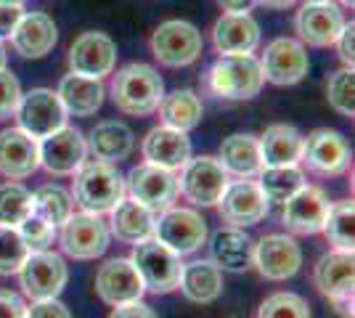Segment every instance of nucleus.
Segmentation results:
<instances>
[{
  "mask_svg": "<svg viewBox=\"0 0 355 318\" xmlns=\"http://www.w3.org/2000/svg\"><path fill=\"white\" fill-rule=\"evenodd\" d=\"M164 96V82L151 64L133 61L112 77V101L122 114L148 117Z\"/></svg>",
  "mask_w": 355,
  "mask_h": 318,
  "instance_id": "1",
  "label": "nucleus"
},
{
  "mask_svg": "<svg viewBox=\"0 0 355 318\" xmlns=\"http://www.w3.org/2000/svg\"><path fill=\"white\" fill-rule=\"evenodd\" d=\"M74 204L90 215H106L125 199V178L119 175L117 165L101 159H90L74 173L72 188Z\"/></svg>",
  "mask_w": 355,
  "mask_h": 318,
  "instance_id": "2",
  "label": "nucleus"
},
{
  "mask_svg": "<svg viewBox=\"0 0 355 318\" xmlns=\"http://www.w3.org/2000/svg\"><path fill=\"white\" fill-rule=\"evenodd\" d=\"M263 82L260 61L252 53L220 56L205 77L207 91L223 101H250L263 91Z\"/></svg>",
  "mask_w": 355,
  "mask_h": 318,
  "instance_id": "3",
  "label": "nucleus"
},
{
  "mask_svg": "<svg viewBox=\"0 0 355 318\" xmlns=\"http://www.w3.org/2000/svg\"><path fill=\"white\" fill-rule=\"evenodd\" d=\"M148 46H151L154 59L162 67L178 69V67H191L193 61L202 59L205 40H202V32L196 30L191 21L170 19L151 32Z\"/></svg>",
  "mask_w": 355,
  "mask_h": 318,
  "instance_id": "4",
  "label": "nucleus"
},
{
  "mask_svg": "<svg viewBox=\"0 0 355 318\" xmlns=\"http://www.w3.org/2000/svg\"><path fill=\"white\" fill-rule=\"evenodd\" d=\"M133 260L135 271L141 276L146 292L154 294H170L175 292L180 284V271H183V263L180 255H175L173 249H167L162 242H157L154 236L141 244H133Z\"/></svg>",
  "mask_w": 355,
  "mask_h": 318,
  "instance_id": "5",
  "label": "nucleus"
},
{
  "mask_svg": "<svg viewBox=\"0 0 355 318\" xmlns=\"http://www.w3.org/2000/svg\"><path fill=\"white\" fill-rule=\"evenodd\" d=\"M154 239L175 255H193L207 244V220L189 207H170L154 220Z\"/></svg>",
  "mask_w": 355,
  "mask_h": 318,
  "instance_id": "6",
  "label": "nucleus"
},
{
  "mask_svg": "<svg viewBox=\"0 0 355 318\" xmlns=\"http://www.w3.org/2000/svg\"><path fill=\"white\" fill-rule=\"evenodd\" d=\"M125 194L128 199L138 202L141 207L148 212L159 215V212L170 210L178 199V175L157 165H138L130 170V175L125 178Z\"/></svg>",
  "mask_w": 355,
  "mask_h": 318,
  "instance_id": "7",
  "label": "nucleus"
},
{
  "mask_svg": "<svg viewBox=\"0 0 355 318\" xmlns=\"http://www.w3.org/2000/svg\"><path fill=\"white\" fill-rule=\"evenodd\" d=\"M231 175L223 170L220 159L205 154V157H191L186 162L183 175L178 178V191L196 207H215Z\"/></svg>",
  "mask_w": 355,
  "mask_h": 318,
  "instance_id": "8",
  "label": "nucleus"
},
{
  "mask_svg": "<svg viewBox=\"0 0 355 318\" xmlns=\"http://www.w3.org/2000/svg\"><path fill=\"white\" fill-rule=\"evenodd\" d=\"M16 276H19L21 292L35 303V300L59 297L69 281V268L61 255L43 249V252H30V258L24 260Z\"/></svg>",
  "mask_w": 355,
  "mask_h": 318,
  "instance_id": "9",
  "label": "nucleus"
},
{
  "mask_svg": "<svg viewBox=\"0 0 355 318\" xmlns=\"http://www.w3.org/2000/svg\"><path fill=\"white\" fill-rule=\"evenodd\" d=\"M16 122L19 127L32 136L35 141L51 136L61 130L67 125V112L61 106L59 96L51 91V88H35L30 93H21L19 106H16Z\"/></svg>",
  "mask_w": 355,
  "mask_h": 318,
  "instance_id": "10",
  "label": "nucleus"
},
{
  "mask_svg": "<svg viewBox=\"0 0 355 318\" xmlns=\"http://www.w3.org/2000/svg\"><path fill=\"white\" fill-rule=\"evenodd\" d=\"M61 249L74 260H96L101 258L109 242H112V233L109 226L101 220V215H90V212H77L69 215V220L61 226L59 233Z\"/></svg>",
  "mask_w": 355,
  "mask_h": 318,
  "instance_id": "11",
  "label": "nucleus"
},
{
  "mask_svg": "<svg viewBox=\"0 0 355 318\" xmlns=\"http://www.w3.org/2000/svg\"><path fill=\"white\" fill-rule=\"evenodd\" d=\"M308 69H311L308 51L300 40H292V37L270 40L260 59L263 80L273 82V85H297L305 80Z\"/></svg>",
  "mask_w": 355,
  "mask_h": 318,
  "instance_id": "12",
  "label": "nucleus"
},
{
  "mask_svg": "<svg viewBox=\"0 0 355 318\" xmlns=\"http://www.w3.org/2000/svg\"><path fill=\"white\" fill-rule=\"evenodd\" d=\"M40 146V167H45L51 175H74L80 167L88 159V143L85 136L77 130L64 125L61 130L51 133L37 141Z\"/></svg>",
  "mask_w": 355,
  "mask_h": 318,
  "instance_id": "13",
  "label": "nucleus"
},
{
  "mask_svg": "<svg viewBox=\"0 0 355 318\" xmlns=\"http://www.w3.org/2000/svg\"><path fill=\"white\" fill-rule=\"evenodd\" d=\"M215 207L220 212L223 223L234 228L257 226L270 210L257 181H228L220 202Z\"/></svg>",
  "mask_w": 355,
  "mask_h": 318,
  "instance_id": "14",
  "label": "nucleus"
},
{
  "mask_svg": "<svg viewBox=\"0 0 355 318\" xmlns=\"http://www.w3.org/2000/svg\"><path fill=\"white\" fill-rule=\"evenodd\" d=\"M252 265L268 281H286L292 279L302 265V249L300 244L286 233H268L254 244Z\"/></svg>",
  "mask_w": 355,
  "mask_h": 318,
  "instance_id": "15",
  "label": "nucleus"
},
{
  "mask_svg": "<svg viewBox=\"0 0 355 318\" xmlns=\"http://www.w3.org/2000/svg\"><path fill=\"white\" fill-rule=\"evenodd\" d=\"M308 170L318 175H342L350 170V146L342 133L318 127L302 141V159Z\"/></svg>",
  "mask_w": 355,
  "mask_h": 318,
  "instance_id": "16",
  "label": "nucleus"
},
{
  "mask_svg": "<svg viewBox=\"0 0 355 318\" xmlns=\"http://www.w3.org/2000/svg\"><path fill=\"white\" fill-rule=\"evenodd\" d=\"M69 69L74 75L104 80L114 72L117 64V46L104 32H83L69 48Z\"/></svg>",
  "mask_w": 355,
  "mask_h": 318,
  "instance_id": "17",
  "label": "nucleus"
},
{
  "mask_svg": "<svg viewBox=\"0 0 355 318\" xmlns=\"http://www.w3.org/2000/svg\"><path fill=\"white\" fill-rule=\"evenodd\" d=\"M96 292L106 305L119 308V305L138 303L146 294V287H144L141 276L135 271L133 260L112 258L106 260L96 273Z\"/></svg>",
  "mask_w": 355,
  "mask_h": 318,
  "instance_id": "18",
  "label": "nucleus"
},
{
  "mask_svg": "<svg viewBox=\"0 0 355 318\" xmlns=\"http://www.w3.org/2000/svg\"><path fill=\"white\" fill-rule=\"evenodd\" d=\"M345 24L347 21L342 16V8L331 0L305 3L295 16V30L300 35V43H308L313 48L334 46Z\"/></svg>",
  "mask_w": 355,
  "mask_h": 318,
  "instance_id": "19",
  "label": "nucleus"
},
{
  "mask_svg": "<svg viewBox=\"0 0 355 318\" xmlns=\"http://www.w3.org/2000/svg\"><path fill=\"white\" fill-rule=\"evenodd\" d=\"M282 223L292 233H302V236H313V233H321L326 223V215L331 202L326 197L324 188L318 186H302L295 197H289L282 204Z\"/></svg>",
  "mask_w": 355,
  "mask_h": 318,
  "instance_id": "20",
  "label": "nucleus"
},
{
  "mask_svg": "<svg viewBox=\"0 0 355 318\" xmlns=\"http://www.w3.org/2000/svg\"><path fill=\"white\" fill-rule=\"evenodd\" d=\"M40 167V146L21 127L0 130V175L8 181H24Z\"/></svg>",
  "mask_w": 355,
  "mask_h": 318,
  "instance_id": "21",
  "label": "nucleus"
},
{
  "mask_svg": "<svg viewBox=\"0 0 355 318\" xmlns=\"http://www.w3.org/2000/svg\"><path fill=\"white\" fill-rule=\"evenodd\" d=\"M141 152H144V159L148 165L178 173L191 159V141H189L186 133H180L175 127L157 125L146 133L144 143H141Z\"/></svg>",
  "mask_w": 355,
  "mask_h": 318,
  "instance_id": "22",
  "label": "nucleus"
},
{
  "mask_svg": "<svg viewBox=\"0 0 355 318\" xmlns=\"http://www.w3.org/2000/svg\"><path fill=\"white\" fill-rule=\"evenodd\" d=\"M212 46L220 56L254 53L260 46V24L250 14H223L212 24Z\"/></svg>",
  "mask_w": 355,
  "mask_h": 318,
  "instance_id": "23",
  "label": "nucleus"
},
{
  "mask_svg": "<svg viewBox=\"0 0 355 318\" xmlns=\"http://www.w3.org/2000/svg\"><path fill=\"white\" fill-rule=\"evenodd\" d=\"M59 40V30L53 24V19L48 14H24L21 21L16 24L14 35H11V46L19 56L24 59H43L48 56Z\"/></svg>",
  "mask_w": 355,
  "mask_h": 318,
  "instance_id": "24",
  "label": "nucleus"
},
{
  "mask_svg": "<svg viewBox=\"0 0 355 318\" xmlns=\"http://www.w3.org/2000/svg\"><path fill=\"white\" fill-rule=\"evenodd\" d=\"M209 255L212 263L220 271L241 273L252 268V258H254V242L250 233H244L241 228L225 226L218 228L209 236Z\"/></svg>",
  "mask_w": 355,
  "mask_h": 318,
  "instance_id": "25",
  "label": "nucleus"
},
{
  "mask_svg": "<svg viewBox=\"0 0 355 318\" xmlns=\"http://www.w3.org/2000/svg\"><path fill=\"white\" fill-rule=\"evenodd\" d=\"M313 281L318 292L337 300V297H347L353 294V281H355V260L353 252H342V249H331L318 258L315 268H313Z\"/></svg>",
  "mask_w": 355,
  "mask_h": 318,
  "instance_id": "26",
  "label": "nucleus"
},
{
  "mask_svg": "<svg viewBox=\"0 0 355 318\" xmlns=\"http://www.w3.org/2000/svg\"><path fill=\"white\" fill-rule=\"evenodd\" d=\"M220 165L228 175L239 181H252L263 173V157H260V143L250 133H234L220 143Z\"/></svg>",
  "mask_w": 355,
  "mask_h": 318,
  "instance_id": "27",
  "label": "nucleus"
},
{
  "mask_svg": "<svg viewBox=\"0 0 355 318\" xmlns=\"http://www.w3.org/2000/svg\"><path fill=\"white\" fill-rule=\"evenodd\" d=\"M88 152L109 165H119L122 159H128L133 154L135 136L133 130L119 120H104L98 122L88 133Z\"/></svg>",
  "mask_w": 355,
  "mask_h": 318,
  "instance_id": "28",
  "label": "nucleus"
},
{
  "mask_svg": "<svg viewBox=\"0 0 355 318\" xmlns=\"http://www.w3.org/2000/svg\"><path fill=\"white\" fill-rule=\"evenodd\" d=\"M302 141H305V136L297 130L295 125L276 122V125L266 127V133L257 138L263 165L266 167L300 165V159H302Z\"/></svg>",
  "mask_w": 355,
  "mask_h": 318,
  "instance_id": "29",
  "label": "nucleus"
},
{
  "mask_svg": "<svg viewBox=\"0 0 355 318\" xmlns=\"http://www.w3.org/2000/svg\"><path fill=\"white\" fill-rule=\"evenodd\" d=\"M178 289L183 292L186 300L196 305L215 303L223 294V271L212 260H193L186 263L180 271V284Z\"/></svg>",
  "mask_w": 355,
  "mask_h": 318,
  "instance_id": "30",
  "label": "nucleus"
},
{
  "mask_svg": "<svg viewBox=\"0 0 355 318\" xmlns=\"http://www.w3.org/2000/svg\"><path fill=\"white\" fill-rule=\"evenodd\" d=\"M56 96H59V101L67 114L90 117V114H96L101 109V104H104V82L69 72L59 82Z\"/></svg>",
  "mask_w": 355,
  "mask_h": 318,
  "instance_id": "31",
  "label": "nucleus"
},
{
  "mask_svg": "<svg viewBox=\"0 0 355 318\" xmlns=\"http://www.w3.org/2000/svg\"><path fill=\"white\" fill-rule=\"evenodd\" d=\"M109 215H112L109 233H114L119 242L141 244L154 236V220H157V215L148 212L146 207H141L133 199H122Z\"/></svg>",
  "mask_w": 355,
  "mask_h": 318,
  "instance_id": "32",
  "label": "nucleus"
},
{
  "mask_svg": "<svg viewBox=\"0 0 355 318\" xmlns=\"http://www.w3.org/2000/svg\"><path fill=\"white\" fill-rule=\"evenodd\" d=\"M157 112L162 117V125L175 127L180 133H189L193 127H199V122L205 117V104L193 91L183 88V91L164 93Z\"/></svg>",
  "mask_w": 355,
  "mask_h": 318,
  "instance_id": "33",
  "label": "nucleus"
},
{
  "mask_svg": "<svg viewBox=\"0 0 355 318\" xmlns=\"http://www.w3.org/2000/svg\"><path fill=\"white\" fill-rule=\"evenodd\" d=\"M305 170L300 165H284V167H263V173L257 175V186L263 191V197L276 204H284L289 197H295L297 191L305 186Z\"/></svg>",
  "mask_w": 355,
  "mask_h": 318,
  "instance_id": "34",
  "label": "nucleus"
},
{
  "mask_svg": "<svg viewBox=\"0 0 355 318\" xmlns=\"http://www.w3.org/2000/svg\"><path fill=\"white\" fill-rule=\"evenodd\" d=\"M32 212L53 228H61L74 212V199L67 188H61L56 183H48L32 194Z\"/></svg>",
  "mask_w": 355,
  "mask_h": 318,
  "instance_id": "35",
  "label": "nucleus"
},
{
  "mask_svg": "<svg viewBox=\"0 0 355 318\" xmlns=\"http://www.w3.org/2000/svg\"><path fill=\"white\" fill-rule=\"evenodd\" d=\"M355 207L350 199L345 202H337L329 207V215H326L324 223V233L326 242L331 244L334 249H342V252H353L355 244Z\"/></svg>",
  "mask_w": 355,
  "mask_h": 318,
  "instance_id": "36",
  "label": "nucleus"
},
{
  "mask_svg": "<svg viewBox=\"0 0 355 318\" xmlns=\"http://www.w3.org/2000/svg\"><path fill=\"white\" fill-rule=\"evenodd\" d=\"M32 215V191L21 183H0V226L19 228Z\"/></svg>",
  "mask_w": 355,
  "mask_h": 318,
  "instance_id": "37",
  "label": "nucleus"
},
{
  "mask_svg": "<svg viewBox=\"0 0 355 318\" xmlns=\"http://www.w3.org/2000/svg\"><path fill=\"white\" fill-rule=\"evenodd\" d=\"M326 101L334 112H340L342 117H353L355 114V72L342 67L337 72H331L326 80Z\"/></svg>",
  "mask_w": 355,
  "mask_h": 318,
  "instance_id": "38",
  "label": "nucleus"
},
{
  "mask_svg": "<svg viewBox=\"0 0 355 318\" xmlns=\"http://www.w3.org/2000/svg\"><path fill=\"white\" fill-rule=\"evenodd\" d=\"M254 318H311V305L302 294L276 292L260 303Z\"/></svg>",
  "mask_w": 355,
  "mask_h": 318,
  "instance_id": "39",
  "label": "nucleus"
},
{
  "mask_svg": "<svg viewBox=\"0 0 355 318\" xmlns=\"http://www.w3.org/2000/svg\"><path fill=\"white\" fill-rule=\"evenodd\" d=\"M30 258V249L21 239L19 228L0 226V276H14Z\"/></svg>",
  "mask_w": 355,
  "mask_h": 318,
  "instance_id": "40",
  "label": "nucleus"
},
{
  "mask_svg": "<svg viewBox=\"0 0 355 318\" xmlns=\"http://www.w3.org/2000/svg\"><path fill=\"white\" fill-rule=\"evenodd\" d=\"M19 233H21V239H24L30 252H43L56 239V228L51 226V223H45L43 218H37L35 212L19 226Z\"/></svg>",
  "mask_w": 355,
  "mask_h": 318,
  "instance_id": "41",
  "label": "nucleus"
},
{
  "mask_svg": "<svg viewBox=\"0 0 355 318\" xmlns=\"http://www.w3.org/2000/svg\"><path fill=\"white\" fill-rule=\"evenodd\" d=\"M19 98H21V85L16 75L8 69H0V120L14 117Z\"/></svg>",
  "mask_w": 355,
  "mask_h": 318,
  "instance_id": "42",
  "label": "nucleus"
},
{
  "mask_svg": "<svg viewBox=\"0 0 355 318\" xmlns=\"http://www.w3.org/2000/svg\"><path fill=\"white\" fill-rule=\"evenodd\" d=\"M24 318H72V316H69V308L53 297V300H35L32 305H27V316Z\"/></svg>",
  "mask_w": 355,
  "mask_h": 318,
  "instance_id": "43",
  "label": "nucleus"
},
{
  "mask_svg": "<svg viewBox=\"0 0 355 318\" xmlns=\"http://www.w3.org/2000/svg\"><path fill=\"white\" fill-rule=\"evenodd\" d=\"M27 316V303L21 294L11 289H0V318H24Z\"/></svg>",
  "mask_w": 355,
  "mask_h": 318,
  "instance_id": "44",
  "label": "nucleus"
},
{
  "mask_svg": "<svg viewBox=\"0 0 355 318\" xmlns=\"http://www.w3.org/2000/svg\"><path fill=\"white\" fill-rule=\"evenodd\" d=\"M334 46H337V51H340L342 64H345L347 69H353V64H355V24L353 21L342 27L340 37H337Z\"/></svg>",
  "mask_w": 355,
  "mask_h": 318,
  "instance_id": "45",
  "label": "nucleus"
},
{
  "mask_svg": "<svg viewBox=\"0 0 355 318\" xmlns=\"http://www.w3.org/2000/svg\"><path fill=\"white\" fill-rule=\"evenodd\" d=\"M21 16H24L21 6H0V40H11Z\"/></svg>",
  "mask_w": 355,
  "mask_h": 318,
  "instance_id": "46",
  "label": "nucleus"
},
{
  "mask_svg": "<svg viewBox=\"0 0 355 318\" xmlns=\"http://www.w3.org/2000/svg\"><path fill=\"white\" fill-rule=\"evenodd\" d=\"M109 318H159V316H157L146 303H141V300H138V303L119 305V308H114Z\"/></svg>",
  "mask_w": 355,
  "mask_h": 318,
  "instance_id": "47",
  "label": "nucleus"
},
{
  "mask_svg": "<svg viewBox=\"0 0 355 318\" xmlns=\"http://www.w3.org/2000/svg\"><path fill=\"white\" fill-rule=\"evenodd\" d=\"M218 6L225 14H250L257 6V0H218Z\"/></svg>",
  "mask_w": 355,
  "mask_h": 318,
  "instance_id": "48",
  "label": "nucleus"
},
{
  "mask_svg": "<svg viewBox=\"0 0 355 318\" xmlns=\"http://www.w3.org/2000/svg\"><path fill=\"white\" fill-rule=\"evenodd\" d=\"M334 308H337V313L345 318H353V294H347V297H337V300H331Z\"/></svg>",
  "mask_w": 355,
  "mask_h": 318,
  "instance_id": "49",
  "label": "nucleus"
},
{
  "mask_svg": "<svg viewBox=\"0 0 355 318\" xmlns=\"http://www.w3.org/2000/svg\"><path fill=\"white\" fill-rule=\"evenodd\" d=\"M257 3L266 8H273V11H284V8H292L297 0H257Z\"/></svg>",
  "mask_w": 355,
  "mask_h": 318,
  "instance_id": "50",
  "label": "nucleus"
},
{
  "mask_svg": "<svg viewBox=\"0 0 355 318\" xmlns=\"http://www.w3.org/2000/svg\"><path fill=\"white\" fill-rule=\"evenodd\" d=\"M27 0H0V6H24Z\"/></svg>",
  "mask_w": 355,
  "mask_h": 318,
  "instance_id": "51",
  "label": "nucleus"
},
{
  "mask_svg": "<svg viewBox=\"0 0 355 318\" xmlns=\"http://www.w3.org/2000/svg\"><path fill=\"white\" fill-rule=\"evenodd\" d=\"M0 69H6V48H3V40H0Z\"/></svg>",
  "mask_w": 355,
  "mask_h": 318,
  "instance_id": "52",
  "label": "nucleus"
},
{
  "mask_svg": "<svg viewBox=\"0 0 355 318\" xmlns=\"http://www.w3.org/2000/svg\"><path fill=\"white\" fill-rule=\"evenodd\" d=\"M340 3H342V6H347V8H353V6H355V0H340Z\"/></svg>",
  "mask_w": 355,
  "mask_h": 318,
  "instance_id": "53",
  "label": "nucleus"
},
{
  "mask_svg": "<svg viewBox=\"0 0 355 318\" xmlns=\"http://www.w3.org/2000/svg\"><path fill=\"white\" fill-rule=\"evenodd\" d=\"M308 3H324V0H308Z\"/></svg>",
  "mask_w": 355,
  "mask_h": 318,
  "instance_id": "54",
  "label": "nucleus"
}]
</instances>
